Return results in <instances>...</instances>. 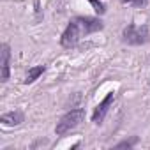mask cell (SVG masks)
Masks as SVG:
<instances>
[{"label":"cell","instance_id":"obj_1","mask_svg":"<svg viewBox=\"0 0 150 150\" xmlns=\"http://www.w3.org/2000/svg\"><path fill=\"white\" fill-rule=\"evenodd\" d=\"M85 122V110L83 108H74V110H69L67 113H64L57 125H55V134L57 136H65L69 134L71 131L78 129L81 124Z\"/></svg>","mask_w":150,"mask_h":150},{"label":"cell","instance_id":"obj_2","mask_svg":"<svg viewBox=\"0 0 150 150\" xmlns=\"http://www.w3.org/2000/svg\"><path fill=\"white\" fill-rule=\"evenodd\" d=\"M122 42L127 46H145L150 42V30L146 25L129 23L122 30Z\"/></svg>","mask_w":150,"mask_h":150},{"label":"cell","instance_id":"obj_3","mask_svg":"<svg viewBox=\"0 0 150 150\" xmlns=\"http://www.w3.org/2000/svg\"><path fill=\"white\" fill-rule=\"evenodd\" d=\"M81 37H83V32H81L80 25L76 23V20L72 18V20H69L65 30H64L62 35H60V46H62L64 50H72V48H76V46L80 44Z\"/></svg>","mask_w":150,"mask_h":150},{"label":"cell","instance_id":"obj_4","mask_svg":"<svg viewBox=\"0 0 150 150\" xmlns=\"http://www.w3.org/2000/svg\"><path fill=\"white\" fill-rule=\"evenodd\" d=\"M74 20H76V23L80 25V28L83 32V37L92 35L96 32H101L104 28V21L101 18H97V16H76Z\"/></svg>","mask_w":150,"mask_h":150},{"label":"cell","instance_id":"obj_5","mask_svg":"<svg viewBox=\"0 0 150 150\" xmlns=\"http://www.w3.org/2000/svg\"><path fill=\"white\" fill-rule=\"evenodd\" d=\"M113 101H115V92H108L106 97L94 108V111H92V122L96 125H103V122H104V118H106V115H108Z\"/></svg>","mask_w":150,"mask_h":150},{"label":"cell","instance_id":"obj_6","mask_svg":"<svg viewBox=\"0 0 150 150\" xmlns=\"http://www.w3.org/2000/svg\"><path fill=\"white\" fill-rule=\"evenodd\" d=\"M0 58H2L0 81L7 83L11 78V46H9V42H2V46H0Z\"/></svg>","mask_w":150,"mask_h":150},{"label":"cell","instance_id":"obj_7","mask_svg":"<svg viewBox=\"0 0 150 150\" xmlns=\"http://www.w3.org/2000/svg\"><path fill=\"white\" fill-rule=\"evenodd\" d=\"M25 122V113L21 110H13L0 115V124L6 127H18Z\"/></svg>","mask_w":150,"mask_h":150},{"label":"cell","instance_id":"obj_8","mask_svg":"<svg viewBox=\"0 0 150 150\" xmlns=\"http://www.w3.org/2000/svg\"><path fill=\"white\" fill-rule=\"evenodd\" d=\"M44 72H46V65H32V67L27 71V76H25L23 83H25V85H32V83H35Z\"/></svg>","mask_w":150,"mask_h":150},{"label":"cell","instance_id":"obj_9","mask_svg":"<svg viewBox=\"0 0 150 150\" xmlns=\"http://www.w3.org/2000/svg\"><path fill=\"white\" fill-rule=\"evenodd\" d=\"M138 141H139L138 136H131L129 139H122L120 143H117L113 148H127V150H129V148H132L134 145H138Z\"/></svg>","mask_w":150,"mask_h":150},{"label":"cell","instance_id":"obj_10","mask_svg":"<svg viewBox=\"0 0 150 150\" xmlns=\"http://www.w3.org/2000/svg\"><path fill=\"white\" fill-rule=\"evenodd\" d=\"M120 4L124 6H131L134 9H143L148 6V0H120Z\"/></svg>","mask_w":150,"mask_h":150},{"label":"cell","instance_id":"obj_11","mask_svg":"<svg viewBox=\"0 0 150 150\" xmlns=\"http://www.w3.org/2000/svg\"><path fill=\"white\" fill-rule=\"evenodd\" d=\"M88 2H90V6H92V9L99 14V16H103L104 13H106V6L101 2V0H88Z\"/></svg>","mask_w":150,"mask_h":150}]
</instances>
